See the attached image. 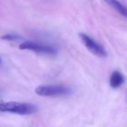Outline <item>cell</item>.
I'll return each instance as SVG.
<instances>
[{
    "instance_id": "cell-7",
    "label": "cell",
    "mask_w": 127,
    "mask_h": 127,
    "mask_svg": "<svg viewBox=\"0 0 127 127\" xmlns=\"http://www.w3.org/2000/svg\"><path fill=\"white\" fill-rule=\"evenodd\" d=\"M3 40H7V41H16L17 39H20V37L18 35H11V34H8V35H4L1 37Z\"/></svg>"
},
{
    "instance_id": "cell-6",
    "label": "cell",
    "mask_w": 127,
    "mask_h": 127,
    "mask_svg": "<svg viewBox=\"0 0 127 127\" xmlns=\"http://www.w3.org/2000/svg\"><path fill=\"white\" fill-rule=\"evenodd\" d=\"M106 3H108L111 7L117 10L119 13H120L122 16L127 17V8L124 6L122 3L118 0H104Z\"/></svg>"
},
{
    "instance_id": "cell-2",
    "label": "cell",
    "mask_w": 127,
    "mask_h": 127,
    "mask_svg": "<svg viewBox=\"0 0 127 127\" xmlns=\"http://www.w3.org/2000/svg\"><path fill=\"white\" fill-rule=\"evenodd\" d=\"M35 92L43 97H60L72 94L70 87L63 85H42L37 87Z\"/></svg>"
},
{
    "instance_id": "cell-8",
    "label": "cell",
    "mask_w": 127,
    "mask_h": 127,
    "mask_svg": "<svg viewBox=\"0 0 127 127\" xmlns=\"http://www.w3.org/2000/svg\"><path fill=\"white\" fill-rule=\"evenodd\" d=\"M0 62H1V60H0Z\"/></svg>"
},
{
    "instance_id": "cell-4",
    "label": "cell",
    "mask_w": 127,
    "mask_h": 127,
    "mask_svg": "<svg viewBox=\"0 0 127 127\" xmlns=\"http://www.w3.org/2000/svg\"><path fill=\"white\" fill-rule=\"evenodd\" d=\"M19 48L21 49H27V50L35 51L36 53L45 54V55H55L56 50L53 47L49 45H44L35 42H31V41H26L24 42L19 45Z\"/></svg>"
},
{
    "instance_id": "cell-3",
    "label": "cell",
    "mask_w": 127,
    "mask_h": 127,
    "mask_svg": "<svg viewBox=\"0 0 127 127\" xmlns=\"http://www.w3.org/2000/svg\"><path fill=\"white\" fill-rule=\"evenodd\" d=\"M79 36H80V40L82 41L83 44L87 47V49L91 53H93L94 55L99 57L106 56V51L105 50L103 46L101 44H99V42H97L96 41H94L92 37H90L88 35H87L85 33H80L79 34Z\"/></svg>"
},
{
    "instance_id": "cell-1",
    "label": "cell",
    "mask_w": 127,
    "mask_h": 127,
    "mask_svg": "<svg viewBox=\"0 0 127 127\" xmlns=\"http://www.w3.org/2000/svg\"><path fill=\"white\" fill-rule=\"evenodd\" d=\"M38 108L35 104L21 102H3L0 103V112H10L19 115H30L37 112Z\"/></svg>"
},
{
    "instance_id": "cell-5",
    "label": "cell",
    "mask_w": 127,
    "mask_h": 127,
    "mask_svg": "<svg viewBox=\"0 0 127 127\" xmlns=\"http://www.w3.org/2000/svg\"><path fill=\"white\" fill-rule=\"evenodd\" d=\"M124 76L119 71H114L110 78V86L112 88H119L124 83Z\"/></svg>"
}]
</instances>
